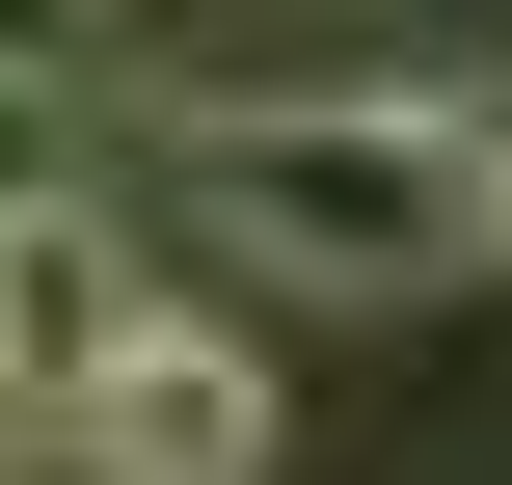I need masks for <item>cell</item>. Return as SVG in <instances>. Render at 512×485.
<instances>
[{
	"instance_id": "5",
	"label": "cell",
	"mask_w": 512,
	"mask_h": 485,
	"mask_svg": "<svg viewBox=\"0 0 512 485\" xmlns=\"http://www.w3.org/2000/svg\"><path fill=\"white\" fill-rule=\"evenodd\" d=\"M486 270H512V108H486Z\"/></svg>"
},
{
	"instance_id": "3",
	"label": "cell",
	"mask_w": 512,
	"mask_h": 485,
	"mask_svg": "<svg viewBox=\"0 0 512 485\" xmlns=\"http://www.w3.org/2000/svg\"><path fill=\"white\" fill-rule=\"evenodd\" d=\"M405 81H459V27H432V0H216L135 108L189 135V108H405Z\"/></svg>"
},
{
	"instance_id": "1",
	"label": "cell",
	"mask_w": 512,
	"mask_h": 485,
	"mask_svg": "<svg viewBox=\"0 0 512 485\" xmlns=\"http://www.w3.org/2000/svg\"><path fill=\"white\" fill-rule=\"evenodd\" d=\"M162 189L270 270V297H459L486 270V108L405 81V108H189Z\"/></svg>"
},
{
	"instance_id": "2",
	"label": "cell",
	"mask_w": 512,
	"mask_h": 485,
	"mask_svg": "<svg viewBox=\"0 0 512 485\" xmlns=\"http://www.w3.org/2000/svg\"><path fill=\"white\" fill-rule=\"evenodd\" d=\"M54 485H270V351L216 324V297H162L135 270V324L54 378V432H27Z\"/></svg>"
},
{
	"instance_id": "4",
	"label": "cell",
	"mask_w": 512,
	"mask_h": 485,
	"mask_svg": "<svg viewBox=\"0 0 512 485\" xmlns=\"http://www.w3.org/2000/svg\"><path fill=\"white\" fill-rule=\"evenodd\" d=\"M27 54H81V0H0V81H27Z\"/></svg>"
}]
</instances>
